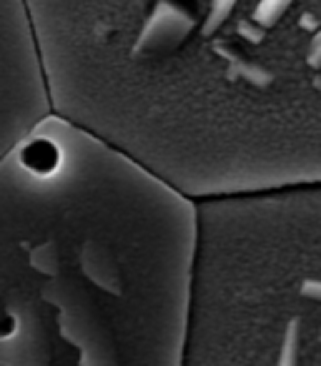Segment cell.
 I'll list each match as a JSON object with an SVG mask.
<instances>
[{
	"label": "cell",
	"mask_w": 321,
	"mask_h": 366,
	"mask_svg": "<svg viewBox=\"0 0 321 366\" xmlns=\"http://www.w3.org/2000/svg\"><path fill=\"white\" fill-rule=\"evenodd\" d=\"M196 209L48 113L0 158V366H184Z\"/></svg>",
	"instance_id": "1"
},
{
	"label": "cell",
	"mask_w": 321,
	"mask_h": 366,
	"mask_svg": "<svg viewBox=\"0 0 321 366\" xmlns=\"http://www.w3.org/2000/svg\"><path fill=\"white\" fill-rule=\"evenodd\" d=\"M294 0H259V6L254 11V23L259 28H271L279 23V18L289 11V6Z\"/></svg>",
	"instance_id": "3"
},
{
	"label": "cell",
	"mask_w": 321,
	"mask_h": 366,
	"mask_svg": "<svg viewBox=\"0 0 321 366\" xmlns=\"http://www.w3.org/2000/svg\"><path fill=\"white\" fill-rule=\"evenodd\" d=\"M309 63L314 68H319L321 66V28H319V33H316V38L311 41V48H309Z\"/></svg>",
	"instance_id": "4"
},
{
	"label": "cell",
	"mask_w": 321,
	"mask_h": 366,
	"mask_svg": "<svg viewBox=\"0 0 321 366\" xmlns=\"http://www.w3.org/2000/svg\"><path fill=\"white\" fill-rule=\"evenodd\" d=\"M239 31L244 33V36L249 38L251 43H259L261 38H264V28H259V26L254 28V26H249V23H241V26H239Z\"/></svg>",
	"instance_id": "5"
},
{
	"label": "cell",
	"mask_w": 321,
	"mask_h": 366,
	"mask_svg": "<svg viewBox=\"0 0 321 366\" xmlns=\"http://www.w3.org/2000/svg\"><path fill=\"white\" fill-rule=\"evenodd\" d=\"M239 0H211L209 16L201 23V38H211L221 26L226 23V18L231 16V11L236 8Z\"/></svg>",
	"instance_id": "2"
}]
</instances>
